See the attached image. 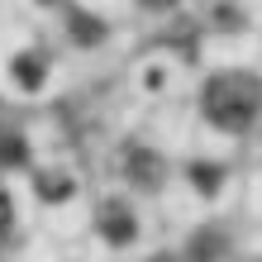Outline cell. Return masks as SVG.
<instances>
[{
	"label": "cell",
	"mask_w": 262,
	"mask_h": 262,
	"mask_svg": "<svg viewBox=\"0 0 262 262\" xmlns=\"http://www.w3.org/2000/svg\"><path fill=\"white\" fill-rule=\"evenodd\" d=\"M72 34H76V43H100L105 38V24L96 19V14H72Z\"/></svg>",
	"instance_id": "52a82bcc"
},
{
	"label": "cell",
	"mask_w": 262,
	"mask_h": 262,
	"mask_svg": "<svg viewBox=\"0 0 262 262\" xmlns=\"http://www.w3.org/2000/svg\"><path fill=\"white\" fill-rule=\"evenodd\" d=\"M96 229H100V238H105V243H115V248H129L134 234H138V220H134V210L124 205V200H105V205L96 210Z\"/></svg>",
	"instance_id": "7a4b0ae2"
},
{
	"label": "cell",
	"mask_w": 262,
	"mask_h": 262,
	"mask_svg": "<svg viewBox=\"0 0 262 262\" xmlns=\"http://www.w3.org/2000/svg\"><path fill=\"white\" fill-rule=\"evenodd\" d=\"M152 262H177V257H167V253H158V257H152Z\"/></svg>",
	"instance_id": "7c38bea8"
},
{
	"label": "cell",
	"mask_w": 262,
	"mask_h": 262,
	"mask_svg": "<svg viewBox=\"0 0 262 262\" xmlns=\"http://www.w3.org/2000/svg\"><path fill=\"white\" fill-rule=\"evenodd\" d=\"M124 177L138 191H158L162 186V158L152 148H129L124 152Z\"/></svg>",
	"instance_id": "3957f363"
},
{
	"label": "cell",
	"mask_w": 262,
	"mask_h": 262,
	"mask_svg": "<svg viewBox=\"0 0 262 262\" xmlns=\"http://www.w3.org/2000/svg\"><path fill=\"white\" fill-rule=\"evenodd\" d=\"M191 181L200 186V195H214V186H220V172H214V167H191Z\"/></svg>",
	"instance_id": "9c48e42d"
},
{
	"label": "cell",
	"mask_w": 262,
	"mask_h": 262,
	"mask_svg": "<svg viewBox=\"0 0 262 262\" xmlns=\"http://www.w3.org/2000/svg\"><path fill=\"white\" fill-rule=\"evenodd\" d=\"M38 5H57V0H38Z\"/></svg>",
	"instance_id": "4fadbf2b"
},
{
	"label": "cell",
	"mask_w": 262,
	"mask_h": 262,
	"mask_svg": "<svg viewBox=\"0 0 262 262\" xmlns=\"http://www.w3.org/2000/svg\"><path fill=\"white\" fill-rule=\"evenodd\" d=\"M200 110H205V119L214 129L243 134V129H253V119L262 115V81L253 72H220L200 91Z\"/></svg>",
	"instance_id": "6da1fadb"
},
{
	"label": "cell",
	"mask_w": 262,
	"mask_h": 262,
	"mask_svg": "<svg viewBox=\"0 0 262 262\" xmlns=\"http://www.w3.org/2000/svg\"><path fill=\"white\" fill-rule=\"evenodd\" d=\"M10 224H14V200H10V191H0V238L10 234Z\"/></svg>",
	"instance_id": "30bf717a"
},
{
	"label": "cell",
	"mask_w": 262,
	"mask_h": 262,
	"mask_svg": "<svg viewBox=\"0 0 262 262\" xmlns=\"http://www.w3.org/2000/svg\"><path fill=\"white\" fill-rule=\"evenodd\" d=\"M10 76H14V86L19 91H29V96H34V91H43V81H48V53H19L10 62Z\"/></svg>",
	"instance_id": "277c9868"
},
{
	"label": "cell",
	"mask_w": 262,
	"mask_h": 262,
	"mask_svg": "<svg viewBox=\"0 0 262 262\" xmlns=\"http://www.w3.org/2000/svg\"><path fill=\"white\" fill-rule=\"evenodd\" d=\"M67 191H72V181H67L62 172H48V177H38V195H48V200H67Z\"/></svg>",
	"instance_id": "ba28073f"
},
{
	"label": "cell",
	"mask_w": 262,
	"mask_h": 262,
	"mask_svg": "<svg viewBox=\"0 0 262 262\" xmlns=\"http://www.w3.org/2000/svg\"><path fill=\"white\" fill-rule=\"evenodd\" d=\"M29 158V143L14 129H0V167H19Z\"/></svg>",
	"instance_id": "8992f818"
},
{
	"label": "cell",
	"mask_w": 262,
	"mask_h": 262,
	"mask_svg": "<svg viewBox=\"0 0 262 262\" xmlns=\"http://www.w3.org/2000/svg\"><path fill=\"white\" fill-rule=\"evenodd\" d=\"M191 262H220L224 257V234L220 229H195V238H191Z\"/></svg>",
	"instance_id": "5b68a950"
},
{
	"label": "cell",
	"mask_w": 262,
	"mask_h": 262,
	"mask_svg": "<svg viewBox=\"0 0 262 262\" xmlns=\"http://www.w3.org/2000/svg\"><path fill=\"white\" fill-rule=\"evenodd\" d=\"M138 5H143V10H172L177 0H138Z\"/></svg>",
	"instance_id": "8fae6325"
}]
</instances>
